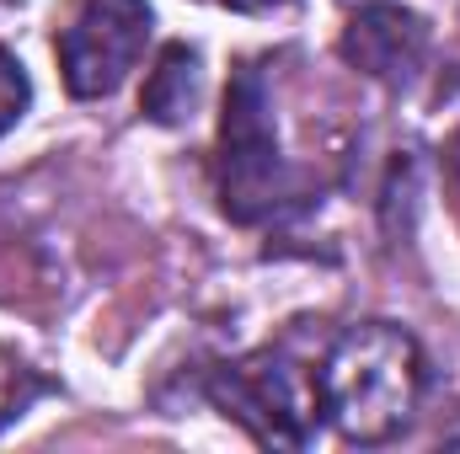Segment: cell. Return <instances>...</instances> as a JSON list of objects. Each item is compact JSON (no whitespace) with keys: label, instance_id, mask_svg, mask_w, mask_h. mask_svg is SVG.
Instances as JSON below:
<instances>
[{"label":"cell","instance_id":"5","mask_svg":"<svg viewBox=\"0 0 460 454\" xmlns=\"http://www.w3.org/2000/svg\"><path fill=\"white\" fill-rule=\"evenodd\" d=\"M423 54H429V27L407 5H391V0L358 5L353 22L343 27V59L380 86H407Z\"/></svg>","mask_w":460,"mask_h":454},{"label":"cell","instance_id":"3","mask_svg":"<svg viewBox=\"0 0 460 454\" xmlns=\"http://www.w3.org/2000/svg\"><path fill=\"white\" fill-rule=\"evenodd\" d=\"M209 401L268 450H305L322 428V380L284 347L246 353L209 374Z\"/></svg>","mask_w":460,"mask_h":454},{"label":"cell","instance_id":"8","mask_svg":"<svg viewBox=\"0 0 460 454\" xmlns=\"http://www.w3.org/2000/svg\"><path fill=\"white\" fill-rule=\"evenodd\" d=\"M215 5H226V11H246V16H262V11H279V5H289V0H215Z\"/></svg>","mask_w":460,"mask_h":454},{"label":"cell","instance_id":"4","mask_svg":"<svg viewBox=\"0 0 460 454\" xmlns=\"http://www.w3.org/2000/svg\"><path fill=\"white\" fill-rule=\"evenodd\" d=\"M150 43V5L145 0H81L75 22L59 38V70L70 97L97 102L128 81Z\"/></svg>","mask_w":460,"mask_h":454},{"label":"cell","instance_id":"6","mask_svg":"<svg viewBox=\"0 0 460 454\" xmlns=\"http://www.w3.org/2000/svg\"><path fill=\"white\" fill-rule=\"evenodd\" d=\"M139 108L155 118V123H182V118H193V108H199V54H193L188 43H172V48L161 54V65H155L150 81H145Z\"/></svg>","mask_w":460,"mask_h":454},{"label":"cell","instance_id":"7","mask_svg":"<svg viewBox=\"0 0 460 454\" xmlns=\"http://www.w3.org/2000/svg\"><path fill=\"white\" fill-rule=\"evenodd\" d=\"M27 108H32V81H27V70H22V59L0 48V139L22 123Z\"/></svg>","mask_w":460,"mask_h":454},{"label":"cell","instance_id":"9","mask_svg":"<svg viewBox=\"0 0 460 454\" xmlns=\"http://www.w3.org/2000/svg\"><path fill=\"white\" fill-rule=\"evenodd\" d=\"M445 166H450V182H456V193H460V128H456V139L445 144Z\"/></svg>","mask_w":460,"mask_h":454},{"label":"cell","instance_id":"1","mask_svg":"<svg viewBox=\"0 0 460 454\" xmlns=\"http://www.w3.org/2000/svg\"><path fill=\"white\" fill-rule=\"evenodd\" d=\"M322 412L348 444H385L423 406V347L396 321H358L332 337L322 369Z\"/></svg>","mask_w":460,"mask_h":454},{"label":"cell","instance_id":"2","mask_svg":"<svg viewBox=\"0 0 460 454\" xmlns=\"http://www.w3.org/2000/svg\"><path fill=\"white\" fill-rule=\"evenodd\" d=\"M215 182H220V209L235 225H262L289 204V161L279 150V123L257 65H241L230 75Z\"/></svg>","mask_w":460,"mask_h":454}]
</instances>
